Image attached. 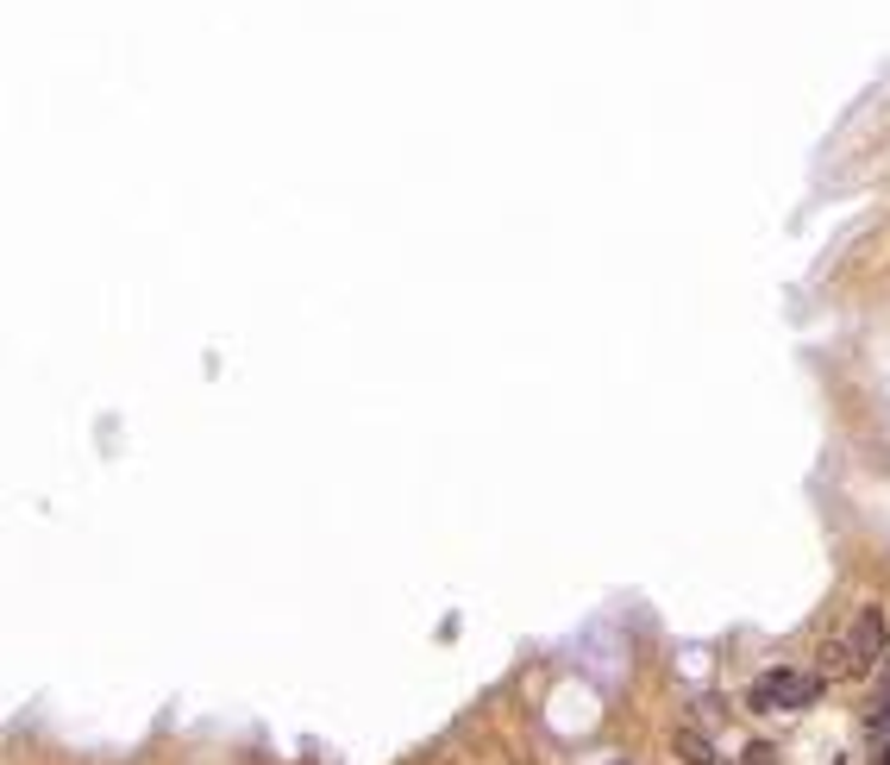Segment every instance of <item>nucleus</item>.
Masks as SVG:
<instances>
[{
	"label": "nucleus",
	"mask_w": 890,
	"mask_h": 765,
	"mask_svg": "<svg viewBox=\"0 0 890 765\" xmlns=\"http://www.w3.org/2000/svg\"><path fill=\"white\" fill-rule=\"evenodd\" d=\"M828 653H834V659H828V671H840V678H846V671H853V678H859V671H878V659L890 653L885 609H878V603H865V609L846 621V640H840V646H828Z\"/></svg>",
	"instance_id": "1"
},
{
	"label": "nucleus",
	"mask_w": 890,
	"mask_h": 765,
	"mask_svg": "<svg viewBox=\"0 0 890 765\" xmlns=\"http://www.w3.org/2000/svg\"><path fill=\"white\" fill-rule=\"evenodd\" d=\"M678 760H684V765H728V760H721V753L709 746V734H703V728H690V721L678 728Z\"/></svg>",
	"instance_id": "3"
},
{
	"label": "nucleus",
	"mask_w": 890,
	"mask_h": 765,
	"mask_svg": "<svg viewBox=\"0 0 890 765\" xmlns=\"http://www.w3.org/2000/svg\"><path fill=\"white\" fill-rule=\"evenodd\" d=\"M885 740H890V696L871 709V746H885Z\"/></svg>",
	"instance_id": "4"
},
{
	"label": "nucleus",
	"mask_w": 890,
	"mask_h": 765,
	"mask_svg": "<svg viewBox=\"0 0 890 765\" xmlns=\"http://www.w3.org/2000/svg\"><path fill=\"white\" fill-rule=\"evenodd\" d=\"M815 696H821V678L815 671H796V665H771V671H759L753 678V690H746V709H809Z\"/></svg>",
	"instance_id": "2"
}]
</instances>
